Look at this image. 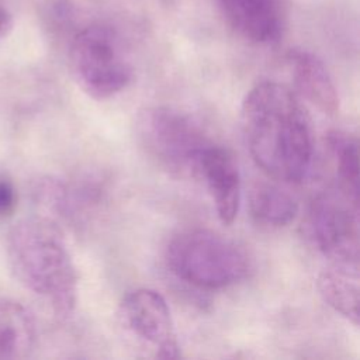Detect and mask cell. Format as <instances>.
<instances>
[{
    "instance_id": "5bb4252c",
    "label": "cell",
    "mask_w": 360,
    "mask_h": 360,
    "mask_svg": "<svg viewBox=\"0 0 360 360\" xmlns=\"http://www.w3.org/2000/svg\"><path fill=\"white\" fill-rule=\"evenodd\" d=\"M328 148L338 173V187L359 201V143L343 131H332L326 136Z\"/></svg>"
},
{
    "instance_id": "6da1fadb",
    "label": "cell",
    "mask_w": 360,
    "mask_h": 360,
    "mask_svg": "<svg viewBox=\"0 0 360 360\" xmlns=\"http://www.w3.org/2000/svg\"><path fill=\"white\" fill-rule=\"evenodd\" d=\"M240 124L255 163L270 177L300 183L308 173L314 138L298 94L277 82L256 84L243 98Z\"/></svg>"
},
{
    "instance_id": "9a60e30c",
    "label": "cell",
    "mask_w": 360,
    "mask_h": 360,
    "mask_svg": "<svg viewBox=\"0 0 360 360\" xmlns=\"http://www.w3.org/2000/svg\"><path fill=\"white\" fill-rule=\"evenodd\" d=\"M17 191L14 184L4 177H0V218H4L15 210Z\"/></svg>"
},
{
    "instance_id": "2e32d148",
    "label": "cell",
    "mask_w": 360,
    "mask_h": 360,
    "mask_svg": "<svg viewBox=\"0 0 360 360\" xmlns=\"http://www.w3.org/2000/svg\"><path fill=\"white\" fill-rule=\"evenodd\" d=\"M11 24H13V20L10 13L6 8L0 7V37H3L10 31Z\"/></svg>"
},
{
    "instance_id": "9c48e42d",
    "label": "cell",
    "mask_w": 360,
    "mask_h": 360,
    "mask_svg": "<svg viewBox=\"0 0 360 360\" xmlns=\"http://www.w3.org/2000/svg\"><path fill=\"white\" fill-rule=\"evenodd\" d=\"M229 25L255 44H274L283 35L280 0H218Z\"/></svg>"
},
{
    "instance_id": "52a82bcc",
    "label": "cell",
    "mask_w": 360,
    "mask_h": 360,
    "mask_svg": "<svg viewBox=\"0 0 360 360\" xmlns=\"http://www.w3.org/2000/svg\"><path fill=\"white\" fill-rule=\"evenodd\" d=\"M122 335L156 359H177L180 346L165 297L150 288L128 292L117 308Z\"/></svg>"
},
{
    "instance_id": "8fae6325",
    "label": "cell",
    "mask_w": 360,
    "mask_h": 360,
    "mask_svg": "<svg viewBox=\"0 0 360 360\" xmlns=\"http://www.w3.org/2000/svg\"><path fill=\"white\" fill-rule=\"evenodd\" d=\"M316 288L329 307L359 325V267L330 263L318 274Z\"/></svg>"
},
{
    "instance_id": "8992f818",
    "label": "cell",
    "mask_w": 360,
    "mask_h": 360,
    "mask_svg": "<svg viewBox=\"0 0 360 360\" xmlns=\"http://www.w3.org/2000/svg\"><path fill=\"white\" fill-rule=\"evenodd\" d=\"M305 229L332 263L359 267V201L343 190L318 194L307 214Z\"/></svg>"
},
{
    "instance_id": "30bf717a",
    "label": "cell",
    "mask_w": 360,
    "mask_h": 360,
    "mask_svg": "<svg viewBox=\"0 0 360 360\" xmlns=\"http://www.w3.org/2000/svg\"><path fill=\"white\" fill-rule=\"evenodd\" d=\"M285 65L298 96H302L328 115L339 112L336 86L316 55L304 49H290L285 53Z\"/></svg>"
},
{
    "instance_id": "5b68a950",
    "label": "cell",
    "mask_w": 360,
    "mask_h": 360,
    "mask_svg": "<svg viewBox=\"0 0 360 360\" xmlns=\"http://www.w3.org/2000/svg\"><path fill=\"white\" fill-rule=\"evenodd\" d=\"M136 132L146 155L176 176L197 177L200 158L212 143L198 124L170 107L143 110Z\"/></svg>"
},
{
    "instance_id": "7c38bea8",
    "label": "cell",
    "mask_w": 360,
    "mask_h": 360,
    "mask_svg": "<svg viewBox=\"0 0 360 360\" xmlns=\"http://www.w3.org/2000/svg\"><path fill=\"white\" fill-rule=\"evenodd\" d=\"M34 339L35 328L30 312L18 302L0 300V359L25 356Z\"/></svg>"
},
{
    "instance_id": "3957f363",
    "label": "cell",
    "mask_w": 360,
    "mask_h": 360,
    "mask_svg": "<svg viewBox=\"0 0 360 360\" xmlns=\"http://www.w3.org/2000/svg\"><path fill=\"white\" fill-rule=\"evenodd\" d=\"M170 271L204 290H219L243 280L250 270L246 250L235 240L211 229H187L166 249Z\"/></svg>"
},
{
    "instance_id": "277c9868",
    "label": "cell",
    "mask_w": 360,
    "mask_h": 360,
    "mask_svg": "<svg viewBox=\"0 0 360 360\" xmlns=\"http://www.w3.org/2000/svg\"><path fill=\"white\" fill-rule=\"evenodd\" d=\"M70 69L84 93L97 100L110 98L132 80L134 69L120 34L105 24H90L72 39Z\"/></svg>"
},
{
    "instance_id": "4fadbf2b",
    "label": "cell",
    "mask_w": 360,
    "mask_h": 360,
    "mask_svg": "<svg viewBox=\"0 0 360 360\" xmlns=\"http://www.w3.org/2000/svg\"><path fill=\"white\" fill-rule=\"evenodd\" d=\"M249 211L257 224L280 228L294 221L298 204L291 194L278 186L256 183L249 191Z\"/></svg>"
},
{
    "instance_id": "ba28073f",
    "label": "cell",
    "mask_w": 360,
    "mask_h": 360,
    "mask_svg": "<svg viewBox=\"0 0 360 360\" xmlns=\"http://www.w3.org/2000/svg\"><path fill=\"white\" fill-rule=\"evenodd\" d=\"M197 177L204 180L219 221L232 224L240 204V176L231 152L212 142L200 158Z\"/></svg>"
},
{
    "instance_id": "7a4b0ae2",
    "label": "cell",
    "mask_w": 360,
    "mask_h": 360,
    "mask_svg": "<svg viewBox=\"0 0 360 360\" xmlns=\"http://www.w3.org/2000/svg\"><path fill=\"white\" fill-rule=\"evenodd\" d=\"M7 256L15 277L45 300L60 318L77 302V273L60 228L49 218L17 222L7 236Z\"/></svg>"
}]
</instances>
